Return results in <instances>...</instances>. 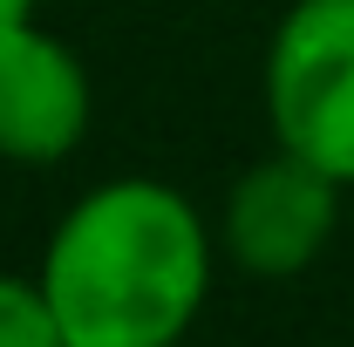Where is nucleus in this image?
<instances>
[{
  "label": "nucleus",
  "mask_w": 354,
  "mask_h": 347,
  "mask_svg": "<svg viewBox=\"0 0 354 347\" xmlns=\"http://www.w3.org/2000/svg\"><path fill=\"white\" fill-rule=\"evenodd\" d=\"M0 347H68L35 272H0Z\"/></svg>",
  "instance_id": "39448f33"
},
{
  "label": "nucleus",
  "mask_w": 354,
  "mask_h": 347,
  "mask_svg": "<svg viewBox=\"0 0 354 347\" xmlns=\"http://www.w3.org/2000/svg\"><path fill=\"white\" fill-rule=\"evenodd\" d=\"M341 198L348 184L327 177L320 164L293 157L272 143V157H259L252 171H239L232 198L218 212V252L252 279H293L307 272L334 232H341Z\"/></svg>",
  "instance_id": "7ed1b4c3"
},
{
  "label": "nucleus",
  "mask_w": 354,
  "mask_h": 347,
  "mask_svg": "<svg viewBox=\"0 0 354 347\" xmlns=\"http://www.w3.org/2000/svg\"><path fill=\"white\" fill-rule=\"evenodd\" d=\"M95 88H88L82 55L48 35L41 21L0 28V164L48 171L68 164L88 136Z\"/></svg>",
  "instance_id": "20e7f679"
},
{
  "label": "nucleus",
  "mask_w": 354,
  "mask_h": 347,
  "mask_svg": "<svg viewBox=\"0 0 354 347\" xmlns=\"http://www.w3.org/2000/svg\"><path fill=\"white\" fill-rule=\"evenodd\" d=\"M14 21H35V0H0V28H14Z\"/></svg>",
  "instance_id": "423d86ee"
},
{
  "label": "nucleus",
  "mask_w": 354,
  "mask_h": 347,
  "mask_svg": "<svg viewBox=\"0 0 354 347\" xmlns=\"http://www.w3.org/2000/svg\"><path fill=\"white\" fill-rule=\"evenodd\" d=\"M266 130L354 191V0H293L259 62Z\"/></svg>",
  "instance_id": "f03ea898"
},
{
  "label": "nucleus",
  "mask_w": 354,
  "mask_h": 347,
  "mask_svg": "<svg viewBox=\"0 0 354 347\" xmlns=\"http://www.w3.org/2000/svg\"><path fill=\"white\" fill-rule=\"evenodd\" d=\"M218 225L164 177H102L41 245L48 306L68 347H184L212 300Z\"/></svg>",
  "instance_id": "f257e3e1"
}]
</instances>
